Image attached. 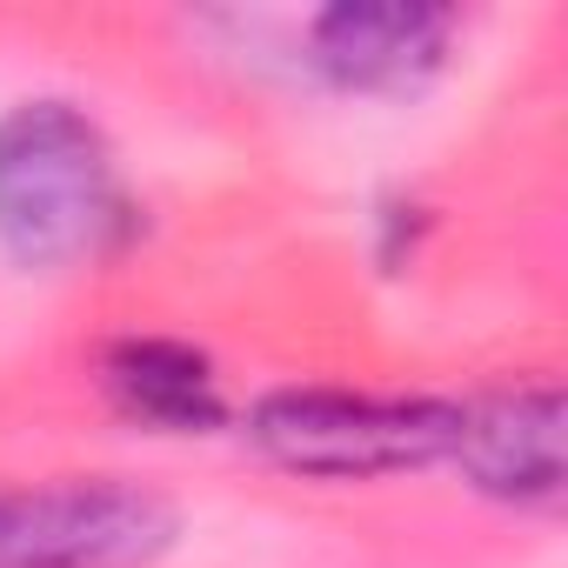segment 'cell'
<instances>
[{
	"label": "cell",
	"instance_id": "obj_1",
	"mask_svg": "<svg viewBox=\"0 0 568 568\" xmlns=\"http://www.w3.org/2000/svg\"><path fill=\"white\" fill-rule=\"evenodd\" d=\"M128 234L134 194L81 101L34 94L0 114V254L28 274H68L121 254Z\"/></svg>",
	"mask_w": 568,
	"mask_h": 568
},
{
	"label": "cell",
	"instance_id": "obj_2",
	"mask_svg": "<svg viewBox=\"0 0 568 568\" xmlns=\"http://www.w3.org/2000/svg\"><path fill=\"white\" fill-rule=\"evenodd\" d=\"M455 395H375V388H267L247 408V442L261 462L302 481H382L442 468L455 448Z\"/></svg>",
	"mask_w": 568,
	"mask_h": 568
},
{
	"label": "cell",
	"instance_id": "obj_3",
	"mask_svg": "<svg viewBox=\"0 0 568 568\" xmlns=\"http://www.w3.org/2000/svg\"><path fill=\"white\" fill-rule=\"evenodd\" d=\"M181 508L128 475H54L0 488V568H148L174 548Z\"/></svg>",
	"mask_w": 568,
	"mask_h": 568
},
{
	"label": "cell",
	"instance_id": "obj_4",
	"mask_svg": "<svg viewBox=\"0 0 568 568\" xmlns=\"http://www.w3.org/2000/svg\"><path fill=\"white\" fill-rule=\"evenodd\" d=\"M448 462L462 481L501 508H561L568 495V408L561 382H508L462 402Z\"/></svg>",
	"mask_w": 568,
	"mask_h": 568
},
{
	"label": "cell",
	"instance_id": "obj_5",
	"mask_svg": "<svg viewBox=\"0 0 568 568\" xmlns=\"http://www.w3.org/2000/svg\"><path fill=\"white\" fill-rule=\"evenodd\" d=\"M455 14L428 0H342L308 14L302 68L335 94H415L448 68Z\"/></svg>",
	"mask_w": 568,
	"mask_h": 568
},
{
	"label": "cell",
	"instance_id": "obj_6",
	"mask_svg": "<svg viewBox=\"0 0 568 568\" xmlns=\"http://www.w3.org/2000/svg\"><path fill=\"white\" fill-rule=\"evenodd\" d=\"M108 402L154 435H214L227 428V388L207 348L181 335H121L101 348Z\"/></svg>",
	"mask_w": 568,
	"mask_h": 568
},
{
	"label": "cell",
	"instance_id": "obj_7",
	"mask_svg": "<svg viewBox=\"0 0 568 568\" xmlns=\"http://www.w3.org/2000/svg\"><path fill=\"white\" fill-rule=\"evenodd\" d=\"M422 234H428V207H422L415 194H382V201H375L368 247H375V267H382V274H402V267L422 254Z\"/></svg>",
	"mask_w": 568,
	"mask_h": 568
}]
</instances>
